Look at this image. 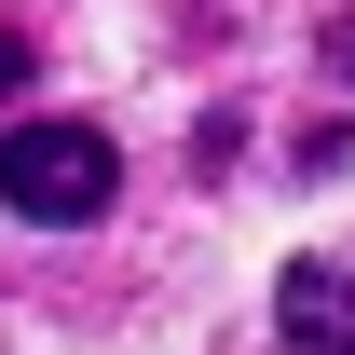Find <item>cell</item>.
<instances>
[{
	"mask_svg": "<svg viewBox=\"0 0 355 355\" xmlns=\"http://www.w3.org/2000/svg\"><path fill=\"white\" fill-rule=\"evenodd\" d=\"M14 83H28V42H14V28H0V96H14Z\"/></svg>",
	"mask_w": 355,
	"mask_h": 355,
	"instance_id": "3",
	"label": "cell"
},
{
	"mask_svg": "<svg viewBox=\"0 0 355 355\" xmlns=\"http://www.w3.org/2000/svg\"><path fill=\"white\" fill-rule=\"evenodd\" d=\"M273 314H287L301 355H355V287H342L328 260H287V273H273Z\"/></svg>",
	"mask_w": 355,
	"mask_h": 355,
	"instance_id": "2",
	"label": "cell"
},
{
	"mask_svg": "<svg viewBox=\"0 0 355 355\" xmlns=\"http://www.w3.org/2000/svg\"><path fill=\"white\" fill-rule=\"evenodd\" d=\"M328 69H342V83H355V14H342V28H328Z\"/></svg>",
	"mask_w": 355,
	"mask_h": 355,
	"instance_id": "4",
	"label": "cell"
},
{
	"mask_svg": "<svg viewBox=\"0 0 355 355\" xmlns=\"http://www.w3.org/2000/svg\"><path fill=\"white\" fill-rule=\"evenodd\" d=\"M110 137L96 123H14L0 137V205H14V219H96V205H110Z\"/></svg>",
	"mask_w": 355,
	"mask_h": 355,
	"instance_id": "1",
	"label": "cell"
}]
</instances>
